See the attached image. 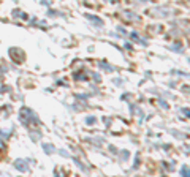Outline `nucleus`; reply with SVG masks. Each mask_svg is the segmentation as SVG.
<instances>
[{
  "instance_id": "1",
  "label": "nucleus",
  "mask_w": 190,
  "mask_h": 177,
  "mask_svg": "<svg viewBox=\"0 0 190 177\" xmlns=\"http://www.w3.org/2000/svg\"><path fill=\"white\" fill-rule=\"evenodd\" d=\"M149 14L152 18H159V19H166V18H171L174 14V10L168 5H160V7H155L149 10Z\"/></svg>"
},
{
  "instance_id": "2",
  "label": "nucleus",
  "mask_w": 190,
  "mask_h": 177,
  "mask_svg": "<svg viewBox=\"0 0 190 177\" xmlns=\"http://www.w3.org/2000/svg\"><path fill=\"white\" fill-rule=\"evenodd\" d=\"M121 18L122 19H125V21H128V22H139L141 21V18L135 13V11H128V10H124L122 13H121Z\"/></svg>"
},
{
  "instance_id": "3",
  "label": "nucleus",
  "mask_w": 190,
  "mask_h": 177,
  "mask_svg": "<svg viewBox=\"0 0 190 177\" xmlns=\"http://www.w3.org/2000/svg\"><path fill=\"white\" fill-rule=\"evenodd\" d=\"M86 18H87L89 21H92V22H94V25H97L98 29H101V27H103V21H101L100 18H97V16H92V14H86Z\"/></svg>"
},
{
  "instance_id": "4",
  "label": "nucleus",
  "mask_w": 190,
  "mask_h": 177,
  "mask_svg": "<svg viewBox=\"0 0 190 177\" xmlns=\"http://www.w3.org/2000/svg\"><path fill=\"white\" fill-rule=\"evenodd\" d=\"M130 38H132V40H135L136 43H141V44H146V41H143V40H139V35H138L136 32H132V33H130Z\"/></svg>"
},
{
  "instance_id": "5",
  "label": "nucleus",
  "mask_w": 190,
  "mask_h": 177,
  "mask_svg": "<svg viewBox=\"0 0 190 177\" xmlns=\"http://www.w3.org/2000/svg\"><path fill=\"white\" fill-rule=\"evenodd\" d=\"M22 163H24V161H22V160H21V161H19V160H18V161H16V164H14V166H16V168H18V169H19V171H27V168H29V166H27V164H22Z\"/></svg>"
},
{
  "instance_id": "6",
  "label": "nucleus",
  "mask_w": 190,
  "mask_h": 177,
  "mask_svg": "<svg viewBox=\"0 0 190 177\" xmlns=\"http://www.w3.org/2000/svg\"><path fill=\"white\" fill-rule=\"evenodd\" d=\"M181 172H182V175H188V177H190V168L184 166V168L181 169Z\"/></svg>"
},
{
  "instance_id": "7",
  "label": "nucleus",
  "mask_w": 190,
  "mask_h": 177,
  "mask_svg": "<svg viewBox=\"0 0 190 177\" xmlns=\"http://www.w3.org/2000/svg\"><path fill=\"white\" fill-rule=\"evenodd\" d=\"M45 149H46V152H48V153H52V152H54V146H51V144H46V146H45Z\"/></svg>"
},
{
  "instance_id": "8",
  "label": "nucleus",
  "mask_w": 190,
  "mask_h": 177,
  "mask_svg": "<svg viewBox=\"0 0 190 177\" xmlns=\"http://www.w3.org/2000/svg\"><path fill=\"white\" fill-rule=\"evenodd\" d=\"M171 49H173V51H176V52H182L181 44H174V46H171Z\"/></svg>"
},
{
  "instance_id": "9",
  "label": "nucleus",
  "mask_w": 190,
  "mask_h": 177,
  "mask_svg": "<svg viewBox=\"0 0 190 177\" xmlns=\"http://www.w3.org/2000/svg\"><path fill=\"white\" fill-rule=\"evenodd\" d=\"M132 2L136 5H143V3H147V0H132Z\"/></svg>"
},
{
  "instance_id": "10",
  "label": "nucleus",
  "mask_w": 190,
  "mask_h": 177,
  "mask_svg": "<svg viewBox=\"0 0 190 177\" xmlns=\"http://www.w3.org/2000/svg\"><path fill=\"white\" fill-rule=\"evenodd\" d=\"M94 122H97L95 117H87V123H94Z\"/></svg>"
},
{
  "instance_id": "11",
  "label": "nucleus",
  "mask_w": 190,
  "mask_h": 177,
  "mask_svg": "<svg viewBox=\"0 0 190 177\" xmlns=\"http://www.w3.org/2000/svg\"><path fill=\"white\" fill-rule=\"evenodd\" d=\"M117 32H121L122 35H127V32H125V29H122V27H117Z\"/></svg>"
},
{
  "instance_id": "12",
  "label": "nucleus",
  "mask_w": 190,
  "mask_h": 177,
  "mask_svg": "<svg viewBox=\"0 0 190 177\" xmlns=\"http://www.w3.org/2000/svg\"><path fill=\"white\" fill-rule=\"evenodd\" d=\"M122 158H124V160H125V158H128V152H127V150H124V152H122Z\"/></svg>"
},
{
  "instance_id": "13",
  "label": "nucleus",
  "mask_w": 190,
  "mask_h": 177,
  "mask_svg": "<svg viewBox=\"0 0 190 177\" xmlns=\"http://www.w3.org/2000/svg\"><path fill=\"white\" fill-rule=\"evenodd\" d=\"M108 2H111V3H114V2H116V0H108Z\"/></svg>"
},
{
  "instance_id": "14",
  "label": "nucleus",
  "mask_w": 190,
  "mask_h": 177,
  "mask_svg": "<svg viewBox=\"0 0 190 177\" xmlns=\"http://www.w3.org/2000/svg\"><path fill=\"white\" fill-rule=\"evenodd\" d=\"M188 7H190V2H188Z\"/></svg>"
}]
</instances>
